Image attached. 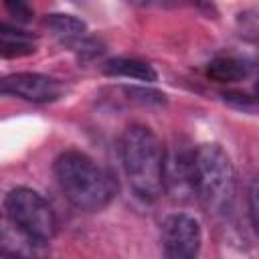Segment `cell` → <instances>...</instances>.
Here are the masks:
<instances>
[{"mask_svg":"<svg viewBox=\"0 0 259 259\" xmlns=\"http://www.w3.org/2000/svg\"><path fill=\"white\" fill-rule=\"evenodd\" d=\"M251 67L247 61L231 57V55H221L214 57L208 65H206V75L219 83H235L241 81L249 75Z\"/></svg>","mask_w":259,"mask_h":259,"instance_id":"cell-11","label":"cell"},{"mask_svg":"<svg viewBox=\"0 0 259 259\" xmlns=\"http://www.w3.org/2000/svg\"><path fill=\"white\" fill-rule=\"evenodd\" d=\"M223 99L229 101L231 105L239 107V109H245V111H255V107H257V101L253 97L241 95V93H231L229 91V93H223Z\"/></svg>","mask_w":259,"mask_h":259,"instance_id":"cell-15","label":"cell"},{"mask_svg":"<svg viewBox=\"0 0 259 259\" xmlns=\"http://www.w3.org/2000/svg\"><path fill=\"white\" fill-rule=\"evenodd\" d=\"M121 93L125 95L127 101L132 103H138V105H166V95L158 89H152V87H138V85H132V87H121Z\"/></svg>","mask_w":259,"mask_h":259,"instance_id":"cell-12","label":"cell"},{"mask_svg":"<svg viewBox=\"0 0 259 259\" xmlns=\"http://www.w3.org/2000/svg\"><path fill=\"white\" fill-rule=\"evenodd\" d=\"M6 10H8L16 20H20V22L30 20V16H32V10L26 6L24 0H6Z\"/></svg>","mask_w":259,"mask_h":259,"instance_id":"cell-16","label":"cell"},{"mask_svg":"<svg viewBox=\"0 0 259 259\" xmlns=\"http://www.w3.org/2000/svg\"><path fill=\"white\" fill-rule=\"evenodd\" d=\"M164 158L166 150L148 125L134 123L123 132V168L134 192L142 200H156L164 192Z\"/></svg>","mask_w":259,"mask_h":259,"instance_id":"cell-2","label":"cell"},{"mask_svg":"<svg viewBox=\"0 0 259 259\" xmlns=\"http://www.w3.org/2000/svg\"><path fill=\"white\" fill-rule=\"evenodd\" d=\"M6 221L30 241L47 245L57 233V219L51 204L32 188L18 186L4 196Z\"/></svg>","mask_w":259,"mask_h":259,"instance_id":"cell-4","label":"cell"},{"mask_svg":"<svg viewBox=\"0 0 259 259\" xmlns=\"http://www.w3.org/2000/svg\"><path fill=\"white\" fill-rule=\"evenodd\" d=\"M194 186L196 198L212 214H227L233 208L237 180L229 154L219 144L194 148Z\"/></svg>","mask_w":259,"mask_h":259,"instance_id":"cell-3","label":"cell"},{"mask_svg":"<svg viewBox=\"0 0 259 259\" xmlns=\"http://www.w3.org/2000/svg\"><path fill=\"white\" fill-rule=\"evenodd\" d=\"M53 172L65 198L79 210H101L117 194L113 174L79 150L59 154L53 164Z\"/></svg>","mask_w":259,"mask_h":259,"instance_id":"cell-1","label":"cell"},{"mask_svg":"<svg viewBox=\"0 0 259 259\" xmlns=\"http://www.w3.org/2000/svg\"><path fill=\"white\" fill-rule=\"evenodd\" d=\"M0 91L32 103H51L63 97L65 85L59 79L42 73H12L2 79Z\"/></svg>","mask_w":259,"mask_h":259,"instance_id":"cell-6","label":"cell"},{"mask_svg":"<svg viewBox=\"0 0 259 259\" xmlns=\"http://www.w3.org/2000/svg\"><path fill=\"white\" fill-rule=\"evenodd\" d=\"M237 24L241 28V32L259 42V10H245V12H239L237 16Z\"/></svg>","mask_w":259,"mask_h":259,"instance_id":"cell-13","label":"cell"},{"mask_svg":"<svg viewBox=\"0 0 259 259\" xmlns=\"http://www.w3.org/2000/svg\"><path fill=\"white\" fill-rule=\"evenodd\" d=\"M45 26L51 30V34L59 42L69 45V47H77L87 34V24L81 18L73 14H63V12L49 14L45 18Z\"/></svg>","mask_w":259,"mask_h":259,"instance_id":"cell-8","label":"cell"},{"mask_svg":"<svg viewBox=\"0 0 259 259\" xmlns=\"http://www.w3.org/2000/svg\"><path fill=\"white\" fill-rule=\"evenodd\" d=\"M164 255L170 259H192L198 255L202 245V231L194 217L176 212L170 214L162 225Z\"/></svg>","mask_w":259,"mask_h":259,"instance_id":"cell-5","label":"cell"},{"mask_svg":"<svg viewBox=\"0 0 259 259\" xmlns=\"http://www.w3.org/2000/svg\"><path fill=\"white\" fill-rule=\"evenodd\" d=\"M164 192L186 200L196 196L194 186V148L176 146L164 158Z\"/></svg>","mask_w":259,"mask_h":259,"instance_id":"cell-7","label":"cell"},{"mask_svg":"<svg viewBox=\"0 0 259 259\" xmlns=\"http://www.w3.org/2000/svg\"><path fill=\"white\" fill-rule=\"evenodd\" d=\"M103 73L109 77H127V79H138L146 83H154L158 79V73L150 63L132 59V57H113L105 61Z\"/></svg>","mask_w":259,"mask_h":259,"instance_id":"cell-9","label":"cell"},{"mask_svg":"<svg viewBox=\"0 0 259 259\" xmlns=\"http://www.w3.org/2000/svg\"><path fill=\"white\" fill-rule=\"evenodd\" d=\"M34 51H36V45H34V36L30 32L2 22V26H0V53L4 59L24 57V55H30Z\"/></svg>","mask_w":259,"mask_h":259,"instance_id":"cell-10","label":"cell"},{"mask_svg":"<svg viewBox=\"0 0 259 259\" xmlns=\"http://www.w3.org/2000/svg\"><path fill=\"white\" fill-rule=\"evenodd\" d=\"M255 93H257V99H259V81H257V85H255Z\"/></svg>","mask_w":259,"mask_h":259,"instance_id":"cell-17","label":"cell"},{"mask_svg":"<svg viewBox=\"0 0 259 259\" xmlns=\"http://www.w3.org/2000/svg\"><path fill=\"white\" fill-rule=\"evenodd\" d=\"M249 217L253 227L259 231V174L253 178L249 186Z\"/></svg>","mask_w":259,"mask_h":259,"instance_id":"cell-14","label":"cell"}]
</instances>
